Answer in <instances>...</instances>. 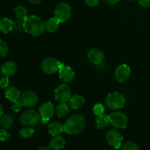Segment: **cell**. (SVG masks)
Instances as JSON below:
<instances>
[{
	"instance_id": "1",
	"label": "cell",
	"mask_w": 150,
	"mask_h": 150,
	"mask_svg": "<svg viewBox=\"0 0 150 150\" xmlns=\"http://www.w3.org/2000/svg\"><path fill=\"white\" fill-rule=\"evenodd\" d=\"M86 126V120L81 114H76L70 116L64 124L65 133L70 135H78L81 133Z\"/></svg>"
},
{
	"instance_id": "2",
	"label": "cell",
	"mask_w": 150,
	"mask_h": 150,
	"mask_svg": "<svg viewBox=\"0 0 150 150\" xmlns=\"http://www.w3.org/2000/svg\"><path fill=\"white\" fill-rule=\"evenodd\" d=\"M23 30L32 36H39L45 32L44 21L37 16H28L23 21Z\"/></svg>"
},
{
	"instance_id": "3",
	"label": "cell",
	"mask_w": 150,
	"mask_h": 150,
	"mask_svg": "<svg viewBox=\"0 0 150 150\" xmlns=\"http://www.w3.org/2000/svg\"><path fill=\"white\" fill-rule=\"evenodd\" d=\"M105 104L111 110L120 109L125 105V98L120 92H111L107 96L105 99Z\"/></svg>"
},
{
	"instance_id": "4",
	"label": "cell",
	"mask_w": 150,
	"mask_h": 150,
	"mask_svg": "<svg viewBox=\"0 0 150 150\" xmlns=\"http://www.w3.org/2000/svg\"><path fill=\"white\" fill-rule=\"evenodd\" d=\"M64 65L63 62H61L54 57H48L45 59L41 64V68L42 71L47 74H54L59 72V69Z\"/></svg>"
},
{
	"instance_id": "5",
	"label": "cell",
	"mask_w": 150,
	"mask_h": 150,
	"mask_svg": "<svg viewBox=\"0 0 150 150\" xmlns=\"http://www.w3.org/2000/svg\"><path fill=\"white\" fill-rule=\"evenodd\" d=\"M71 16V7L67 3L61 2L56 7L54 10V18L63 23L69 20Z\"/></svg>"
},
{
	"instance_id": "6",
	"label": "cell",
	"mask_w": 150,
	"mask_h": 150,
	"mask_svg": "<svg viewBox=\"0 0 150 150\" xmlns=\"http://www.w3.org/2000/svg\"><path fill=\"white\" fill-rule=\"evenodd\" d=\"M110 122L113 127L117 129H125L127 127L128 119L127 116L120 111H114L109 114Z\"/></svg>"
},
{
	"instance_id": "7",
	"label": "cell",
	"mask_w": 150,
	"mask_h": 150,
	"mask_svg": "<svg viewBox=\"0 0 150 150\" xmlns=\"http://www.w3.org/2000/svg\"><path fill=\"white\" fill-rule=\"evenodd\" d=\"M40 120V114L35 110L29 109L23 111L20 117V122L25 126H32L37 125Z\"/></svg>"
},
{
	"instance_id": "8",
	"label": "cell",
	"mask_w": 150,
	"mask_h": 150,
	"mask_svg": "<svg viewBox=\"0 0 150 150\" xmlns=\"http://www.w3.org/2000/svg\"><path fill=\"white\" fill-rule=\"evenodd\" d=\"M55 100L59 103H66L71 98V89L66 84H61L56 89Z\"/></svg>"
},
{
	"instance_id": "9",
	"label": "cell",
	"mask_w": 150,
	"mask_h": 150,
	"mask_svg": "<svg viewBox=\"0 0 150 150\" xmlns=\"http://www.w3.org/2000/svg\"><path fill=\"white\" fill-rule=\"evenodd\" d=\"M55 112V108L51 102L44 103L39 108V114L42 124H46Z\"/></svg>"
},
{
	"instance_id": "10",
	"label": "cell",
	"mask_w": 150,
	"mask_h": 150,
	"mask_svg": "<svg viewBox=\"0 0 150 150\" xmlns=\"http://www.w3.org/2000/svg\"><path fill=\"white\" fill-rule=\"evenodd\" d=\"M19 101L23 107L31 108L38 104V96L33 91H26L21 95Z\"/></svg>"
},
{
	"instance_id": "11",
	"label": "cell",
	"mask_w": 150,
	"mask_h": 150,
	"mask_svg": "<svg viewBox=\"0 0 150 150\" xmlns=\"http://www.w3.org/2000/svg\"><path fill=\"white\" fill-rule=\"evenodd\" d=\"M105 139L109 145L116 149L121 147L123 141V137L121 133L116 130H111L105 135Z\"/></svg>"
},
{
	"instance_id": "12",
	"label": "cell",
	"mask_w": 150,
	"mask_h": 150,
	"mask_svg": "<svg viewBox=\"0 0 150 150\" xmlns=\"http://www.w3.org/2000/svg\"><path fill=\"white\" fill-rule=\"evenodd\" d=\"M130 76V68L125 64L119 65L114 71V76L120 83L126 81Z\"/></svg>"
},
{
	"instance_id": "13",
	"label": "cell",
	"mask_w": 150,
	"mask_h": 150,
	"mask_svg": "<svg viewBox=\"0 0 150 150\" xmlns=\"http://www.w3.org/2000/svg\"><path fill=\"white\" fill-rule=\"evenodd\" d=\"M87 58L92 64H100L103 62L105 55L101 50L98 48H92L88 52Z\"/></svg>"
},
{
	"instance_id": "14",
	"label": "cell",
	"mask_w": 150,
	"mask_h": 150,
	"mask_svg": "<svg viewBox=\"0 0 150 150\" xmlns=\"http://www.w3.org/2000/svg\"><path fill=\"white\" fill-rule=\"evenodd\" d=\"M59 76L60 79L65 83H70L74 79L75 73L69 66L64 65L59 70Z\"/></svg>"
},
{
	"instance_id": "15",
	"label": "cell",
	"mask_w": 150,
	"mask_h": 150,
	"mask_svg": "<svg viewBox=\"0 0 150 150\" xmlns=\"http://www.w3.org/2000/svg\"><path fill=\"white\" fill-rule=\"evenodd\" d=\"M17 71V65L14 62L7 61L1 66V72L5 77L13 76Z\"/></svg>"
},
{
	"instance_id": "16",
	"label": "cell",
	"mask_w": 150,
	"mask_h": 150,
	"mask_svg": "<svg viewBox=\"0 0 150 150\" xmlns=\"http://www.w3.org/2000/svg\"><path fill=\"white\" fill-rule=\"evenodd\" d=\"M21 96L20 90L16 86H8L5 89V97L11 102H16L19 100Z\"/></svg>"
},
{
	"instance_id": "17",
	"label": "cell",
	"mask_w": 150,
	"mask_h": 150,
	"mask_svg": "<svg viewBox=\"0 0 150 150\" xmlns=\"http://www.w3.org/2000/svg\"><path fill=\"white\" fill-rule=\"evenodd\" d=\"M64 131V125L58 122H54L51 123L48 126V133L52 136H59L60 133Z\"/></svg>"
},
{
	"instance_id": "18",
	"label": "cell",
	"mask_w": 150,
	"mask_h": 150,
	"mask_svg": "<svg viewBox=\"0 0 150 150\" xmlns=\"http://www.w3.org/2000/svg\"><path fill=\"white\" fill-rule=\"evenodd\" d=\"M85 103V98L80 95H76L71 97L69 100V105L73 109H78L83 106Z\"/></svg>"
},
{
	"instance_id": "19",
	"label": "cell",
	"mask_w": 150,
	"mask_h": 150,
	"mask_svg": "<svg viewBox=\"0 0 150 150\" xmlns=\"http://www.w3.org/2000/svg\"><path fill=\"white\" fill-rule=\"evenodd\" d=\"M65 146V141L61 136H54L50 142L49 147L52 150H61Z\"/></svg>"
},
{
	"instance_id": "20",
	"label": "cell",
	"mask_w": 150,
	"mask_h": 150,
	"mask_svg": "<svg viewBox=\"0 0 150 150\" xmlns=\"http://www.w3.org/2000/svg\"><path fill=\"white\" fill-rule=\"evenodd\" d=\"M13 30V21L8 18L0 19V32L7 34Z\"/></svg>"
},
{
	"instance_id": "21",
	"label": "cell",
	"mask_w": 150,
	"mask_h": 150,
	"mask_svg": "<svg viewBox=\"0 0 150 150\" xmlns=\"http://www.w3.org/2000/svg\"><path fill=\"white\" fill-rule=\"evenodd\" d=\"M14 120L11 114H6L0 117V125L4 130H8L13 126Z\"/></svg>"
},
{
	"instance_id": "22",
	"label": "cell",
	"mask_w": 150,
	"mask_h": 150,
	"mask_svg": "<svg viewBox=\"0 0 150 150\" xmlns=\"http://www.w3.org/2000/svg\"><path fill=\"white\" fill-rule=\"evenodd\" d=\"M96 126L98 129L100 130H103L105 129L111 124L110 122V118L109 115H106V114H103V115L98 116V118L96 119Z\"/></svg>"
},
{
	"instance_id": "23",
	"label": "cell",
	"mask_w": 150,
	"mask_h": 150,
	"mask_svg": "<svg viewBox=\"0 0 150 150\" xmlns=\"http://www.w3.org/2000/svg\"><path fill=\"white\" fill-rule=\"evenodd\" d=\"M59 25V21L58 20L53 18L48 19L45 22H44V28L45 31L48 32H54L58 29Z\"/></svg>"
},
{
	"instance_id": "24",
	"label": "cell",
	"mask_w": 150,
	"mask_h": 150,
	"mask_svg": "<svg viewBox=\"0 0 150 150\" xmlns=\"http://www.w3.org/2000/svg\"><path fill=\"white\" fill-rule=\"evenodd\" d=\"M15 15H16V18L19 20L23 21L28 17V10L26 7L23 5L18 6L16 7L14 10Z\"/></svg>"
},
{
	"instance_id": "25",
	"label": "cell",
	"mask_w": 150,
	"mask_h": 150,
	"mask_svg": "<svg viewBox=\"0 0 150 150\" xmlns=\"http://www.w3.org/2000/svg\"><path fill=\"white\" fill-rule=\"evenodd\" d=\"M57 114L58 117L62 118L66 117L70 112V108L69 106L66 103H60L57 108Z\"/></svg>"
},
{
	"instance_id": "26",
	"label": "cell",
	"mask_w": 150,
	"mask_h": 150,
	"mask_svg": "<svg viewBox=\"0 0 150 150\" xmlns=\"http://www.w3.org/2000/svg\"><path fill=\"white\" fill-rule=\"evenodd\" d=\"M34 134H35L34 129L32 128V127H29V126L21 129L20 131H19V135H20L21 137L24 138V139L31 138L32 136H33Z\"/></svg>"
},
{
	"instance_id": "27",
	"label": "cell",
	"mask_w": 150,
	"mask_h": 150,
	"mask_svg": "<svg viewBox=\"0 0 150 150\" xmlns=\"http://www.w3.org/2000/svg\"><path fill=\"white\" fill-rule=\"evenodd\" d=\"M93 112L98 117L103 115L105 113V107L102 103H96L93 106Z\"/></svg>"
},
{
	"instance_id": "28",
	"label": "cell",
	"mask_w": 150,
	"mask_h": 150,
	"mask_svg": "<svg viewBox=\"0 0 150 150\" xmlns=\"http://www.w3.org/2000/svg\"><path fill=\"white\" fill-rule=\"evenodd\" d=\"M8 45L7 42L3 40L0 39V57H4L8 52Z\"/></svg>"
},
{
	"instance_id": "29",
	"label": "cell",
	"mask_w": 150,
	"mask_h": 150,
	"mask_svg": "<svg viewBox=\"0 0 150 150\" xmlns=\"http://www.w3.org/2000/svg\"><path fill=\"white\" fill-rule=\"evenodd\" d=\"M122 150H140V149L136 143L133 142H128L123 145Z\"/></svg>"
},
{
	"instance_id": "30",
	"label": "cell",
	"mask_w": 150,
	"mask_h": 150,
	"mask_svg": "<svg viewBox=\"0 0 150 150\" xmlns=\"http://www.w3.org/2000/svg\"><path fill=\"white\" fill-rule=\"evenodd\" d=\"M10 138V135L8 132L7 131V130H4V129H1L0 130V142H6L7 141H9Z\"/></svg>"
},
{
	"instance_id": "31",
	"label": "cell",
	"mask_w": 150,
	"mask_h": 150,
	"mask_svg": "<svg viewBox=\"0 0 150 150\" xmlns=\"http://www.w3.org/2000/svg\"><path fill=\"white\" fill-rule=\"evenodd\" d=\"M23 29V21H21V20L16 21L13 22V30H15L16 32H21Z\"/></svg>"
},
{
	"instance_id": "32",
	"label": "cell",
	"mask_w": 150,
	"mask_h": 150,
	"mask_svg": "<svg viewBox=\"0 0 150 150\" xmlns=\"http://www.w3.org/2000/svg\"><path fill=\"white\" fill-rule=\"evenodd\" d=\"M10 84V82H9V77H5L1 78L0 79V88L1 89H7L9 86Z\"/></svg>"
},
{
	"instance_id": "33",
	"label": "cell",
	"mask_w": 150,
	"mask_h": 150,
	"mask_svg": "<svg viewBox=\"0 0 150 150\" xmlns=\"http://www.w3.org/2000/svg\"><path fill=\"white\" fill-rule=\"evenodd\" d=\"M23 107V105H21V103H20V101L18 100L16 101V102H13V104H12V110L15 112H19V111L21 110V108Z\"/></svg>"
},
{
	"instance_id": "34",
	"label": "cell",
	"mask_w": 150,
	"mask_h": 150,
	"mask_svg": "<svg viewBox=\"0 0 150 150\" xmlns=\"http://www.w3.org/2000/svg\"><path fill=\"white\" fill-rule=\"evenodd\" d=\"M100 0H85V3L87 4L88 6L90 7H95L97 6L100 3Z\"/></svg>"
},
{
	"instance_id": "35",
	"label": "cell",
	"mask_w": 150,
	"mask_h": 150,
	"mask_svg": "<svg viewBox=\"0 0 150 150\" xmlns=\"http://www.w3.org/2000/svg\"><path fill=\"white\" fill-rule=\"evenodd\" d=\"M139 2L142 7H150V0H139Z\"/></svg>"
},
{
	"instance_id": "36",
	"label": "cell",
	"mask_w": 150,
	"mask_h": 150,
	"mask_svg": "<svg viewBox=\"0 0 150 150\" xmlns=\"http://www.w3.org/2000/svg\"><path fill=\"white\" fill-rule=\"evenodd\" d=\"M107 4H116L120 1V0H104Z\"/></svg>"
},
{
	"instance_id": "37",
	"label": "cell",
	"mask_w": 150,
	"mask_h": 150,
	"mask_svg": "<svg viewBox=\"0 0 150 150\" xmlns=\"http://www.w3.org/2000/svg\"><path fill=\"white\" fill-rule=\"evenodd\" d=\"M28 1L33 4H40L42 0H28Z\"/></svg>"
},
{
	"instance_id": "38",
	"label": "cell",
	"mask_w": 150,
	"mask_h": 150,
	"mask_svg": "<svg viewBox=\"0 0 150 150\" xmlns=\"http://www.w3.org/2000/svg\"><path fill=\"white\" fill-rule=\"evenodd\" d=\"M38 150H52L50 147H48V146H40V148H38Z\"/></svg>"
},
{
	"instance_id": "39",
	"label": "cell",
	"mask_w": 150,
	"mask_h": 150,
	"mask_svg": "<svg viewBox=\"0 0 150 150\" xmlns=\"http://www.w3.org/2000/svg\"><path fill=\"white\" fill-rule=\"evenodd\" d=\"M3 115V107L1 104L0 103V117Z\"/></svg>"
},
{
	"instance_id": "40",
	"label": "cell",
	"mask_w": 150,
	"mask_h": 150,
	"mask_svg": "<svg viewBox=\"0 0 150 150\" xmlns=\"http://www.w3.org/2000/svg\"><path fill=\"white\" fill-rule=\"evenodd\" d=\"M129 1H136V0H129Z\"/></svg>"
}]
</instances>
